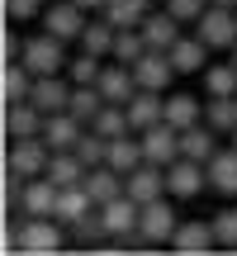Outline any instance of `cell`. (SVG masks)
Instances as JSON below:
<instances>
[{
  "instance_id": "cell-39",
  "label": "cell",
  "mask_w": 237,
  "mask_h": 256,
  "mask_svg": "<svg viewBox=\"0 0 237 256\" xmlns=\"http://www.w3.org/2000/svg\"><path fill=\"white\" fill-rule=\"evenodd\" d=\"M166 10H171V14L185 24V19H200L204 10H209V0H166Z\"/></svg>"
},
{
  "instance_id": "cell-6",
  "label": "cell",
  "mask_w": 237,
  "mask_h": 256,
  "mask_svg": "<svg viewBox=\"0 0 237 256\" xmlns=\"http://www.w3.org/2000/svg\"><path fill=\"white\" fill-rule=\"evenodd\" d=\"M142 152H147V162H152V166H171V162H180V128H176V124H152V128H147V133H142Z\"/></svg>"
},
{
  "instance_id": "cell-33",
  "label": "cell",
  "mask_w": 237,
  "mask_h": 256,
  "mask_svg": "<svg viewBox=\"0 0 237 256\" xmlns=\"http://www.w3.org/2000/svg\"><path fill=\"white\" fill-rule=\"evenodd\" d=\"M142 52H147V34H142V28H118V34H114V52H110L114 62L133 66Z\"/></svg>"
},
{
  "instance_id": "cell-17",
  "label": "cell",
  "mask_w": 237,
  "mask_h": 256,
  "mask_svg": "<svg viewBox=\"0 0 237 256\" xmlns=\"http://www.w3.org/2000/svg\"><path fill=\"white\" fill-rule=\"evenodd\" d=\"M104 90V100L110 104H128L138 95V76H133V66H124V62H114V66H104L100 72V81H95Z\"/></svg>"
},
{
  "instance_id": "cell-38",
  "label": "cell",
  "mask_w": 237,
  "mask_h": 256,
  "mask_svg": "<svg viewBox=\"0 0 237 256\" xmlns=\"http://www.w3.org/2000/svg\"><path fill=\"white\" fill-rule=\"evenodd\" d=\"M214 232H218V247L237 252V209H223L218 218H214Z\"/></svg>"
},
{
  "instance_id": "cell-44",
  "label": "cell",
  "mask_w": 237,
  "mask_h": 256,
  "mask_svg": "<svg viewBox=\"0 0 237 256\" xmlns=\"http://www.w3.org/2000/svg\"><path fill=\"white\" fill-rule=\"evenodd\" d=\"M232 147H237V128H232Z\"/></svg>"
},
{
  "instance_id": "cell-42",
  "label": "cell",
  "mask_w": 237,
  "mask_h": 256,
  "mask_svg": "<svg viewBox=\"0 0 237 256\" xmlns=\"http://www.w3.org/2000/svg\"><path fill=\"white\" fill-rule=\"evenodd\" d=\"M209 5H232V10H237V0H209Z\"/></svg>"
},
{
  "instance_id": "cell-21",
  "label": "cell",
  "mask_w": 237,
  "mask_h": 256,
  "mask_svg": "<svg viewBox=\"0 0 237 256\" xmlns=\"http://www.w3.org/2000/svg\"><path fill=\"white\" fill-rule=\"evenodd\" d=\"M214 138H218V133H214V128L209 124H190V128H180V152L185 156H194V162H204V166H209L214 162V152H218V142H214Z\"/></svg>"
},
{
  "instance_id": "cell-19",
  "label": "cell",
  "mask_w": 237,
  "mask_h": 256,
  "mask_svg": "<svg viewBox=\"0 0 237 256\" xmlns=\"http://www.w3.org/2000/svg\"><path fill=\"white\" fill-rule=\"evenodd\" d=\"M86 171H90V166H86L81 156H76V147H72V152H52V162H48L43 176L57 190H66V185H86Z\"/></svg>"
},
{
  "instance_id": "cell-24",
  "label": "cell",
  "mask_w": 237,
  "mask_h": 256,
  "mask_svg": "<svg viewBox=\"0 0 237 256\" xmlns=\"http://www.w3.org/2000/svg\"><path fill=\"white\" fill-rule=\"evenodd\" d=\"M100 14L110 19L114 28H142V19L152 14V0H110Z\"/></svg>"
},
{
  "instance_id": "cell-4",
  "label": "cell",
  "mask_w": 237,
  "mask_h": 256,
  "mask_svg": "<svg viewBox=\"0 0 237 256\" xmlns=\"http://www.w3.org/2000/svg\"><path fill=\"white\" fill-rule=\"evenodd\" d=\"M133 76H138L142 90H171V76H180V72H176V62H171L166 48H147V52L133 62Z\"/></svg>"
},
{
  "instance_id": "cell-36",
  "label": "cell",
  "mask_w": 237,
  "mask_h": 256,
  "mask_svg": "<svg viewBox=\"0 0 237 256\" xmlns=\"http://www.w3.org/2000/svg\"><path fill=\"white\" fill-rule=\"evenodd\" d=\"M100 72H104V62H100L95 52H86V48H81V57H72V62H66L72 86H95V81H100Z\"/></svg>"
},
{
  "instance_id": "cell-40",
  "label": "cell",
  "mask_w": 237,
  "mask_h": 256,
  "mask_svg": "<svg viewBox=\"0 0 237 256\" xmlns=\"http://www.w3.org/2000/svg\"><path fill=\"white\" fill-rule=\"evenodd\" d=\"M5 14L10 19H38L43 14V0H5Z\"/></svg>"
},
{
  "instance_id": "cell-34",
  "label": "cell",
  "mask_w": 237,
  "mask_h": 256,
  "mask_svg": "<svg viewBox=\"0 0 237 256\" xmlns=\"http://www.w3.org/2000/svg\"><path fill=\"white\" fill-rule=\"evenodd\" d=\"M204 95H237V62H218L204 66Z\"/></svg>"
},
{
  "instance_id": "cell-7",
  "label": "cell",
  "mask_w": 237,
  "mask_h": 256,
  "mask_svg": "<svg viewBox=\"0 0 237 256\" xmlns=\"http://www.w3.org/2000/svg\"><path fill=\"white\" fill-rule=\"evenodd\" d=\"M86 14H90V10H81L76 0H52V5L43 10V28L72 43V38H81V28H86Z\"/></svg>"
},
{
  "instance_id": "cell-20",
  "label": "cell",
  "mask_w": 237,
  "mask_h": 256,
  "mask_svg": "<svg viewBox=\"0 0 237 256\" xmlns=\"http://www.w3.org/2000/svg\"><path fill=\"white\" fill-rule=\"evenodd\" d=\"M147 162V152H142V133H124V138H110V162L104 166H114L118 176H128V171H138V166Z\"/></svg>"
},
{
  "instance_id": "cell-32",
  "label": "cell",
  "mask_w": 237,
  "mask_h": 256,
  "mask_svg": "<svg viewBox=\"0 0 237 256\" xmlns=\"http://www.w3.org/2000/svg\"><path fill=\"white\" fill-rule=\"evenodd\" d=\"M204 124H209L214 133H232V128H237V95H209Z\"/></svg>"
},
{
  "instance_id": "cell-9",
  "label": "cell",
  "mask_w": 237,
  "mask_h": 256,
  "mask_svg": "<svg viewBox=\"0 0 237 256\" xmlns=\"http://www.w3.org/2000/svg\"><path fill=\"white\" fill-rule=\"evenodd\" d=\"M57 185L48 180V176H34V180L19 190V209L28 214V218H57Z\"/></svg>"
},
{
  "instance_id": "cell-26",
  "label": "cell",
  "mask_w": 237,
  "mask_h": 256,
  "mask_svg": "<svg viewBox=\"0 0 237 256\" xmlns=\"http://www.w3.org/2000/svg\"><path fill=\"white\" fill-rule=\"evenodd\" d=\"M28 90H34V72H28L24 62H5V72H0V95H5V104L28 100Z\"/></svg>"
},
{
  "instance_id": "cell-27",
  "label": "cell",
  "mask_w": 237,
  "mask_h": 256,
  "mask_svg": "<svg viewBox=\"0 0 237 256\" xmlns=\"http://www.w3.org/2000/svg\"><path fill=\"white\" fill-rule=\"evenodd\" d=\"M204 52H209V43H204L200 34H194V38H176L171 62H176V72H180V76H190V72H204Z\"/></svg>"
},
{
  "instance_id": "cell-35",
  "label": "cell",
  "mask_w": 237,
  "mask_h": 256,
  "mask_svg": "<svg viewBox=\"0 0 237 256\" xmlns=\"http://www.w3.org/2000/svg\"><path fill=\"white\" fill-rule=\"evenodd\" d=\"M76 156H81L86 166H104V162H110V138L95 133V128H86L81 142H76Z\"/></svg>"
},
{
  "instance_id": "cell-14",
  "label": "cell",
  "mask_w": 237,
  "mask_h": 256,
  "mask_svg": "<svg viewBox=\"0 0 237 256\" xmlns=\"http://www.w3.org/2000/svg\"><path fill=\"white\" fill-rule=\"evenodd\" d=\"M43 119H48V114L38 110L34 100L5 104V133L10 138H43Z\"/></svg>"
},
{
  "instance_id": "cell-15",
  "label": "cell",
  "mask_w": 237,
  "mask_h": 256,
  "mask_svg": "<svg viewBox=\"0 0 237 256\" xmlns=\"http://www.w3.org/2000/svg\"><path fill=\"white\" fill-rule=\"evenodd\" d=\"M138 228H142L152 242H171L180 223H176V209H171L166 200H152V204H142V218H138Z\"/></svg>"
},
{
  "instance_id": "cell-18",
  "label": "cell",
  "mask_w": 237,
  "mask_h": 256,
  "mask_svg": "<svg viewBox=\"0 0 237 256\" xmlns=\"http://www.w3.org/2000/svg\"><path fill=\"white\" fill-rule=\"evenodd\" d=\"M171 247L180 256H200V252H214L218 247V232H214V223H180L171 238Z\"/></svg>"
},
{
  "instance_id": "cell-29",
  "label": "cell",
  "mask_w": 237,
  "mask_h": 256,
  "mask_svg": "<svg viewBox=\"0 0 237 256\" xmlns=\"http://www.w3.org/2000/svg\"><path fill=\"white\" fill-rule=\"evenodd\" d=\"M104 104H110V100H104V90H100V86H72V104H66V110H72L81 124H95Z\"/></svg>"
},
{
  "instance_id": "cell-37",
  "label": "cell",
  "mask_w": 237,
  "mask_h": 256,
  "mask_svg": "<svg viewBox=\"0 0 237 256\" xmlns=\"http://www.w3.org/2000/svg\"><path fill=\"white\" fill-rule=\"evenodd\" d=\"M90 128H95V133H104V138H124V133H133V124H128V110H124V104H104L100 119H95Z\"/></svg>"
},
{
  "instance_id": "cell-43",
  "label": "cell",
  "mask_w": 237,
  "mask_h": 256,
  "mask_svg": "<svg viewBox=\"0 0 237 256\" xmlns=\"http://www.w3.org/2000/svg\"><path fill=\"white\" fill-rule=\"evenodd\" d=\"M232 62H237V43H232Z\"/></svg>"
},
{
  "instance_id": "cell-5",
  "label": "cell",
  "mask_w": 237,
  "mask_h": 256,
  "mask_svg": "<svg viewBox=\"0 0 237 256\" xmlns=\"http://www.w3.org/2000/svg\"><path fill=\"white\" fill-rule=\"evenodd\" d=\"M204 185H209V166L194 162V156H180V162L166 166V190H171L176 200H194Z\"/></svg>"
},
{
  "instance_id": "cell-16",
  "label": "cell",
  "mask_w": 237,
  "mask_h": 256,
  "mask_svg": "<svg viewBox=\"0 0 237 256\" xmlns=\"http://www.w3.org/2000/svg\"><path fill=\"white\" fill-rule=\"evenodd\" d=\"M100 214H104V223H110V238H124V232H133L138 228V218H142V204L133 200V194H118V200L110 204H100Z\"/></svg>"
},
{
  "instance_id": "cell-1",
  "label": "cell",
  "mask_w": 237,
  "mask_h": 256,
  "mask_svg": "<svg viewBox=\"0 0 237 256\" xmlns=\"http://www.w3.org/2000/svg\"><path fill=\"white\" fill-rule=\"evenodd\" d=\"M19 62L28 66L34 76H57L72 57H66V38H57V34H38V38H28L24 43V52H19Z\"/></svg>"
},
{
  "instance_id": "cell-23",
  "label": "cell",
  "mask_w": 237,
  "mask_h": 256,
  "mask_svg": "<svg viewBox=\"0 0 237 256\" xmlns=\"http://www.w3.org/2000/svg\"><path fill=\"white\" fill-rule=\"evenodd\" d=\"M86 190H90L95 204H110V200L124 194V176H118L114 166H90V171H86Z\"/></svg>"
},
{
  "instance_id": "cell-41",
  "label": "cell",
  "mask_w": 237,
  "mask_h": 256,
  "mask_svg": "<svg viewBox=\"0 0 237 256\" xmlns=\"http://www.w3.org/2000/svg\"><path fill=\"white\" fill-rule=\"evenodd\" d=\"M76 5H81V10H104L110 0H76Z\"/></svg>"
},
{
  "instance_id": "cell-12",
  "label": "cell",
  "mask_w": 237,
  "mask_h": 256,
  "mask_svg": "<svg viewBox=\"0 0 237 256\" xmlns=\"http://www.w3.org/2000/svg\"><path fill=\"white\" fill-rule=\"evenodd\" d=\"M124 110H128V124H133V133H147L152 124H162V119H166V95H162V90H142V86H138V95L124 104Z\"/></svg>"
},
{
  "instance_id": "cell-13",
  "label": "cell",
  "mask_w": 237,
  "mask_h": 256,
  "mask_svg": "<svg viewBox=\"0 0 237 256\" xmlns=\"http://www.w3.org/2000/svg\"><path fill=\"white\" fill-rule=\"evenodd\" d=\"M28 100H34L43 114H62L66 104H72V86L62 81V72H57V76H34V90H28Z\"/></svg>"
},
{
  "instance_id": "cell-8",
  "label": "cell",
  "mask_w": 237,
  "mask_h": 256,
  "mask_svg": "<svg viewBox=\"0 0 237 256\" xmlns=\"http://www.w3.org/2000/svg\"><path fill=\"white\" fill-rule=\"evenodd\" d=\"M57 247H62V223H57V218H28L24 228H19V252L48 256Z\"/></svg>"
},
{
  "instance_id": "cell-25",
  "label": "cell",
  "mask_w": 237,
  "mask_h": 256,
  "mask_svg": "<svg viewBox=\"0 0 237 256\" xmlns=\"http://www.w3.org/2000/svg\"><path fill=\"white\" fill-rule=\"evenodd\" d=\"M90 209H95V200H90L86 185H66V190L57 194V223H66V228H72L76 218H86Z\"/></svg>"
},
{
  "instance_id": "cell-3",
  "label": "cell",
  "mask_w": 237,
  "mask_h": 256,
  "mask_svg": "<svg viewBox=\"0 0 237 256\" xmlns=\"http://www.w3.org/2000/svg\"><path fill=\"white\" fill-rule=\"evenodd\" d=\"M48 162H52V147H48L43 138H14V147H10V171H14L19 180L43 176Z\"/></svg>"
},
{
  "instance_id": "cell-11",
  "label": "cell",
  "mask_w": 237,
  "mask_h": 256,
  "mask_svg": "<svg viewBox=\"0 0 237 256\" xmlns=\"http://www.w3.org/2000/svg\"><path fill=\"white\" fill-rule=\"evenodd\" d=\"M124 190L133 194L138 204H152V200H162V194H166V166H152V162H142L138 171H128V176H124Z\"/></svg>"
},
{
  "instance_id": "cell-28",
  "label": "cell",
  "mask_w": 237,
  "mask_h": 256,
  "mask_svg": "<svg viewBox=\"0 0 237 256\" xmlns=\"http://www.w3.org/2000/svg\"><path fill=\"white\" fill-rule=\"evenodd\" d=\"M114 34H118V28H114L104 14H100L95 24L86 19V28H81V38H76V43H81L86 52H95V57H110V52H114Z\"/></svg>"
},
{
  "instance_id": "cell-2",
  "label": "cell",
  "mask_w": 237,
  "mask_h": 256,
  "mask_svg": "<svg viewBox=\"0 0 237 256\" xmlns=\"http://www.w3.org/2000/svg\"><path fill=\"white\" fill-rule=\"evenodd\" d=\"M194 34H200L209 48H228L232 52V43H237V10L232 5H209L200 19H194Z\"/></svg>"
},
{
  "instance_id": "cell-31",
  "label": "cell",
  "mask_w": 237,
  "mask_h": 256,
  "mask_svg": "<svg viewBox=\"0 0 237 256\" xmlns=\"http://www.w3.org/2000/svg\"><path fill=\"white\" fill-rule=\"evenodd\" d=\"M200 119H204V104L194 100V95H185V90H171V95H166V124L190 128V124H200Z\"/></svg>"
},
{
  "instance_id": "cell-10",
  "label": "cell",
  "mask_w": 237,
  "mask_h": 256,
  "mask_svg": "<svg viewBox=\"0 0 237 256\" xmlns=\"http://www.w3.org/2000/svg\"><path fill=\"white\" fill-rule=\"evenodd\" d=\"M86 128H90V124H81L72 110L48 114V119H43V142L52 147V152H72V147L81 142V133H86Z\"/></svg>"
},
{
  "instance_id": "cell-30",
  "label": "cell",
  "mask_w": 237,
  "mask_h": 256,
  "mask_svg": "<svg viewBox=\"0 0 237 256\" xmlns=\"http://www.w3.org/2000/svg\"><path fill=\"white\" fill-rule=\"evenodd\" d=\"M209 185H214L218 194H237V147L214 152V162H209Z\"/></svg>"
},
{
  "instance_id": "cell-22",
  "label": "cell",
  "mask_w": 237,
  "mask_h": 256,
  "mask_svg": "<svg viewBox=\"0 0 237 256\" xmlns=\"http://www.w3.org/2000/svg\"><path fill=\"white\" fill-rule=\"evenodd\" d=\"M142 34H147V48H166V52H171L176 38H180V19H176L171 10L147 14V19H142Z\"/></svg>"
}]
</instances>
